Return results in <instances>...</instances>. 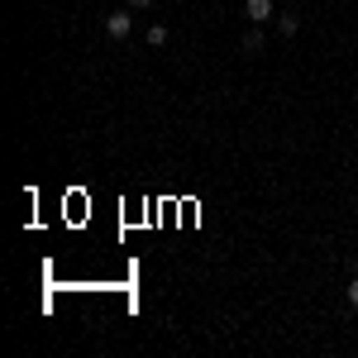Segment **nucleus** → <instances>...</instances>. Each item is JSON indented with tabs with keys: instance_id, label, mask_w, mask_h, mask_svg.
Listing matches in <instances>:
<instances>
[{
	"instance_id": "f257e3e1",
	"label": "nucleus",
	"mask_w": 358,
	"mask_h": 358,
	"mask_svg": "<svg viewBox=\"0 0 358 358\" xmlns=\"http://www.w3.org/2000/svg\"><path fill=\"white\" fill-rule=\"evenodd\" d=\"M106 34H110V38H129V34H134L129 10H115V15H106Z\"/></svg>"
},
{
	"instance_id": "f03ea898",
	"label": "nucleus",
	"mask_w": 358,
	"mask_h": 358,
	"mask_svg": "<svg viewBox=\"0 0 358 358\" xmlns=\"http://www.w3.org/2000/svg\"><path fill=\"white\" fill-rule=\"evenodd\" d=\"M244 15L253 24H268L273 20V0H244Z\"/></svg>"
},
{
	"instance_id": "7ed1b4c3",
	"label": "nucleus",
	"mask_w": 358,
	"mask_h": 358,
	"mask_svg": "<svg viewBox=\"0 0 358 358\" xmlns=\"http://www.w3.org/2000/svg\"><path fill=\"white\" fill-rule=\"evenodd\" d=\"M277 29H282V34H287V38H292V34H296V29H301V20H296V15H277Z\"/></svg>"
},
{
	"instance_id": "20e7f679",
	"label": "nucleus",
	"mask_w": 358,
	"mask_h": 358,
	"mask_svg": "<svg viewBox=\"0 0 358 358\" xmlns=\"http://www.w3.org/2000/svg\"><path fill=\"white\" fill-rule=\"evenodd\" d=\"M244 53H263V34H258V29L244 34Z\"/></svg>"
},
{
	"instance_id": "39448f33",
	"label": "nucleus",
	"mask_w": 358,
	"mask_h": 358,
	"mask_svg": "<svg viewBox=\"0 0 358 358\" xmlns=\"http://www.w3.org/2000/svg\"><path fill=\"white\" fill-rule=\"evenodd\" d=\"M148 43H153V48H163V43H167V29L153 24V29H148Z\"/></svg>"
},
{
	"instance_id": "423d86ee",
	"label": "nucleus",
	"mask_w": 358,
	"mask_h": 358,
	"mask_svg": "<svg viewBox=\"0 0 358 358\" xmlns=\"http://www.w3.org/2000/svg\"><path fill=\"white\" fill-rule=\"evenodd\" d=\"M349 301L358 306V277H354V282H349Z\"/></svg>"
},
{
	"instance_id": "0eeeda50",
	"label": "nucleus",
	"mask_w": 358,
	"mask_h": 358,
	"mask_svg": "<svg viewBox=\"0 0 358 358\" xmlns=\"http://www.w3.org/2000/svg\"><path fill=\"white\" fill-rule=\"evenodd\" d=\"M129 5H134V10H148V5H153V0H129Z\"/></svg>"
}]
</instances>
